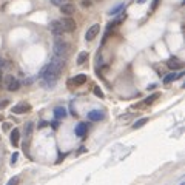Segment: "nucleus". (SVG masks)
I'll return each mask as SVG.
<instances>
[{"label":"nucleus","instance_id":"nucleus-1","mask_svg":"<svg viewBox=\"0 0 185 185\" xmlns=\"http://www.w3.org/2000/svg\"><path fill=\"white\" fill-rule=\"evenodd\" d=\"M65 59L63 57H53L48 63H46L39 73V80L42 83L43 88H54L57 79H59V74L62 73V69L65 68Z\"/></svg>","mask_w":185,"mask_h":185},{"label":"nucleus","instance_id":"nucleus-2","mask_svg":"<svg viewBox=\"0 0 185 185\" xmlns=\"http://www.w3.org/2000/svg\"><path fill=\"white\" fill-rule=\"evenodd\" d=\"M53 53H54L56 57H63V59H66V56H68V53H69V45H68L63 39L56 37L54 45H53Z\"/></svg>","mask_w":185,"mask_h":185},{"label":"nucleus","instance_id":"nucleus-3","mask_svg":"<svg viewBox=\"0 0 185 185\" xmlns=\"http://www.w3.org/2000/svg\"><path fill=\"white\" fill-rule=\"evenodd\" d=\"M60 23H62V26H63L65 33H73V31L77 28L76 22H74V19H73V17H69V16L63 17V19L60 20Z\"/></svg>","mask_w":185,"mask_h":185},{"label":"nucleus","instance_id":"nucleus-4","mask_svg":"<svg viewBox=\"0 0 185 185\" xmlns=\"http://www.w3.org/2000/svg\"><path fill=\"white\" fill-rule=\"evenodd\" d=\"M50 31L54 34V37H62V36L65 34V30H63V26H62L60 20H53V22L50 23Z\"/></svg>","mask_w":185,"mask_h":185},{"label":"nucleus","instance_id":"nucleus-5","mask_svg":"<svg viewBox=\"0 0 185 185\" xmlns=\"http://www.w3.org/2000/svg\"><path fill=\"white\" fill-rule=\"evenodd\" d=\"M86 119L89 122H99V120H103L105 119V113L102 110H91L88 114H86Z\"/></svg>","mask_w":185,"mask_h":185},{"label":"nucleus","instance_id":"nucleus-6","mask_svg":"<svg viewBox=\"0 0 185 185\" xmlns=\"http://www.w3.org/2000/svg\"><path fill=\"white\" fill-rule=\"evenodd\" d=\"M99 31H100V25H99V23H94L92 26H89V28L86 30V33H85V40H86V42H91L92 39H94V37L99 34Z\"/></svg>","mask_w":185,"mask_h":185},{"label":"nucleus","instance_id":"nucleus-7","mask_svg":"<svg viewBox=\"0 0 185 185\" xmlns=\"http://www.w3.org/2000/svg\"><path fill=\"white\" fill-rule=\"evenodd\" d=\"M12 114H25V113H30L31 111V105L30 103H25V102H20L17 105L12 106Z\"/></svg>","mask_w":185,"mask_h":185},{"label":"nucleus","instance_id":"nucleus-8","mask_svg":"<svg viewBox=\"0 0 185 185\" xmlns=\"http://www.w3.org/2000/svg\"><path fill=\"white\" fill-rule=\"evenodd\" d=\"M6 88L8 91H17L20 88V82L12 76H6Z\"/></svg>","mask_w":185,"mask_h":185},{"label":"nucleus","instance_id":"nucleus-9","mask_svg":"<svg viewBox=\"0 0 185 185\" xmlns=\"http://www.w3.org/2000/svg\"><path fill=\"white\" fill-rule=\"evenodd\" d=\"M182 77H183V71H179V73L173 71V73H170V74H167V76L164 77V83L168 85V83H171V82H174V80H177V79H182Z\"/></svg>","mask_w":185,"mask_h":185},{"label":"nucleus","instance_id":"nucleus-10","mask_svg":"<svg viewBox=\"0 0 185 185\" xmlns=\"http://www.w3.org/2000/svg\"><path fill=\"white\" fill-rule=\"evenodd\" d=\"M74 133H76V136H79V137H85L86 133H88V124H86V122L77 124L76 128H74Z\"/></svg>","mask_w":185,"mask_h":185},{"label":"nucleus","instance_id":"nucleus-11","mask_svg":"<svg viewBox=\"0 0 185 185\" xmlns=\"http://www.w3.org/2000/svg\"><path fill=\"white\" fill-rule=\"evenodd\" d=\"M60 8V12L62 14H65V16H73L74 12H76V6L73 5V3H63L62 6H59Z\"/></svg>","mask_w":185,"mask_h":185},{"label":"nucleus","instance_id":"nucleus-12","mask_svg":"<svg viewBox=\"0 0 185 185\" xmlns=\"http://www.w3.org/2000/svg\"><path fill=\"white\" fill-rule=\"evenodd\" d=\"M53 113H54V117H56L57 120L65 119V117H66V114H68V113H66V108H63V106H56Z\"/></svg>","mask_w":185,"mask_h":185},{"label":"nucleus","instance_id":"nucleus-13","mask_svg":"<svg viewBox=\"0 0 185 185\" xmlns=\"http://www.w3.org/2000/svg\"><path fill=\"white\" fill-rule=\"evenodd\" d=\"M167 66L170 68V69H173V71H176V69H182V63L176 59V57H173V59H170L168 62H167Z\"/></svg>","mask_w":185,"mask_h":185},{"label":"nucleus","instance_id":"nucleus-14","mask_svg":"<svg viewBox=\"0 0 185 185\" xmlns=\"http://www.w3.org/2000/svg\"><path fill=\"white\" fill-rule=\"evenodd\" d=\"M88 80V77H86V74H77L76 77H73L71 80H69V83H74V85H77V86H80V85H83L85 82Z\"/></svg>","mask_w":185,"mask_h":185},{"label":"nucleus","instance_id":"nucleus-15","mask_svg":"<svg viewBox=\"0 0 185 185\" xmlns=\"http://www.w3.org/2000/svg\"><path fill=\"white\" fill-rule=\"evenodd\" d=\"M9 139H11V144H12L14 147L19 145V139H20V131H19V128H12Z\"/></svg>","mask_w":185,"mask_h":185},{"label":"nucleus","instance_id":"nucleus-16","mask_svg":"<svg viewBox=\"0 0 185 185\" xmlns=\"http://www.w3.org/2000/svg\"><path fill=\"white\" fill-rule=\"evenodd\" d=\"M88 57H89V54H88L86 51L79 53V56H77V65H79V66L85 65V63H86V60H88Z\"/></svg>","mask_w":185,"mask_h":185},{"label":"nucleus","instance_id":"nucleus-17","mask_svg":"<svg viewBox=\"0 0 185 185\" xmlns=\"http://www.w3.org/2000/svg\"><path fill=\"white\" fill-rule=\"evenodd\" d=\"M159 96H160L159 92H154V94L148 96V97H147V99L144 100V105H153V103H154V102H156V100L159 99Z\"/></svg>","mask_w":185,"mask_h":185},{"label":"nucleus","instance_id":"nucleus-18","mask_svg":"<svg viewBox=\"0 0 185 185\" xmlns=\"http://www.w3.org/2000/svg\"><path fill=\"white\" fill-rule=\"evenodd\" d=\"M145 124H148V117H142V119L136 120V122L133 124V128H134V130H139V128H142Z\"/></svg>","mask_w":185,"mask_h":185},{"label":"nucleus","instance_id":"nucleus-19","mask_svg":"<svg viewBox=\"0 0 185 185\" xmlns=\"http://www.w3.org/2000/svg\"><path fill=\"white\" fill-rule=\"evenodd\" d=\"M120 9H124V2H120L119 5H116L114 8H111V9L108 11V14H110V16H116V14H117Z\"/></svg>","mask_w":185,"mask_h":185},{"label":"nucleus","instance_id":"nucleus-20","mask_svg":"<svg viewBox=\"0 0 185 185\" xmlns=\"http://www.w3.org/2000/svg\"><path fill=\"white\" fill-rule=\"evenodd\" d=\"M33 122H28L26 124V130H25V137H30L31 136V133H33Z\"/></svg>","mask_w":185,"mask_h":185},{"label":"nucleus","instance_id":"nucleus-21","mask_svg":"<svg viewBox=\"0 0 185 185\" xmlns=\"http://www.w3.org/2000/svg\"><path fill=\"white\" fill-rule=\"evenodd\" d=\"M125 19H127V14H125V12H120V14H119V17L116 19V20H113V22L116 23V25H119V23H122Z\"/></svg>","mask_w":185,"mask_h":185},{"label":"nucleus","instance_id":"nucleus-22","mask_svg":"<svg viewBox=\"0 0 185 185\" xmlns=\"http://www.w3.org/2000/svg\"><path fill=\"white\" fill-rule=\"evenodd\" d=\"M68 0H50V3L54 5V6H62L63 3H66Z\"/></svg>","mask_w":185,"mask_h":185},{"label":"nucleus","instance_id":"nucleus-23","mask_svg":"<svg viewBox=\"0 0 185 185\" xmlns=\"http://www.w3.org/2000/svg\"><path fill=\"white\" fill-rule=\"evenodd\" d=\"M94 94L97 96V97H100V99H103L105 97V94H103V91L99 88V86H94Z\"/></svg>","mask_w":185,"mask_h":185},{"label":"nucleus","instance_id":"nucleus-24","mask_svg":"<svg viewBox=\"0 0 185 185\" xmlns=\"http://www.w3.org/2000/svg\"><path fill=\"white\" fill-rule=\"evenodd\" d=\"M17 159H19V153H17V151H14V153H12V156H11L9 164H11V165H16V164H17Z\"/></svg>","mask_w":185,"mask_h":185},{"label":"nucleus","instance_id":"nucleus-25","mask_svg":"<svg viewBox=\"0 0 185 185\" xmlns=\"http://www.w3.org/2000/svg\"><path fill=\"white\" fill-rule=\"evenodd\" d=\"M6 185H19V176H14L12 179H9Z\"/></svg>","mask_w":185,"mask_h":185},{"label":"nucleus","instance_id":"nucleus-26","mask_svg":"<svg viewBox=\"0 0 185 185\" xmlns=\"http://www.w3.org/2000/svg\"><path fill=\"white\" fill-rule=\"evenodd\" d=\"M80 5H82V8H89L92 3H91V0H82Z\"/></svg>","mask_w":185,"mask_h":185},{"label":"nucleus","instance_id":"nucleus-27","mask_svg":"<svg viewBox=\"0 0 185 185\" xmlns=\"http://www.w3.org/2000/svg\"><path fill=\"white\" fill-rule=\"evenodd\" d=\"M8 65H9V63H8L5 59H2V57H0V69H5Z\"/></svg>","mask_w":185,"mask_h":185},{"label":"nucleus","instance_id":"nucleus-28","mask_svg":"<svg viewBox=\"0 0 185 185\" xmlns=\"http://www.w3.org/2000/svg\"><path fill=\"white\" fill-rule=\"evenodd\" d=\"M8 105H9V100H8V99H5V100H0V110L6 108Z\"/></svg>","mask_w":185,"mask_h":185},{"label":"nucleus","instance_id":"nucleus-29","mask_svg":"<svg viewBox=\"0 0 185 185\" xmlns=\"http://www.w3.org/2000/svg\"><path fill=\"white\" fill-rule=\"evenodd\" d=\"M50 125H51L53 128H59V120L56 119V120H53V122H50Z\"/></svg>","mask_w":185,"mask_h":185},{"label":"nucleus","instance_id":"nucleus-30","mask_svg":"<svg viewBox=\"0 0 185 185\" xmlns=\"http://www.w3.org/2000/svg\"><path fill=\"white\" fill-rule=\"evenodd\" d=\"M157 5H159V0H153V5H151V9L154 11V9L157 8Z\"/></svg>","mask_w":185,"mask_h":185},{"label":"nucleus","instance_id":"nucleus-31","mask_svg":"<svg viewBox=\"0 0 185 185\" xmlns=\"http://www.w3.org/2000/svg\"><path fill=\"white\" fill-rule=\"evenodd\" d=\"M9 128H11V125H9V124H5V125H3V130H5V131H8Z\"/></svg>","mask_w":185,"mask_h":185},{"label":"nucleus","instance_id":"nucleus-32","mask_svg":"<svg viewBox=\"0 0 185 185\" xmlns=\"http://www.w3.org/2000/svg\"><path fill=\"white\" fill-rule=\"evenodd\" d=\"M46 125H50V124H48V122H40V125H39V127H40V128H43V127H46Z\"/></svg>","mask_w":185,"mask_h":185},{"label":"nucleus","instance_id":"nucleus-33","mask_svg":"<svg viewBox=\"0 0 185 185\" xmlns=\"http://www.w3.org/2000/svg\"><path fill=\"white\" fill-rule=\"evenodd\" d=\"M144 2H147V0H137V3H139V5H142Z\"/></svg>","mask_w":185,"mask_h":185},{"label":"nucleus","instance_id":"nucleus-34","mask_svg":"<svg viewBox=\"0 0 185 185\" xmlns=\"http://www.w3.org/2000/svg\"><path fill=\"white\" fill-rule=\"evenodd\" d=\"M179 185H183V182H180V183H179Z\"/></svg>","mask_w":185,"mask_h":185}]
</instances>
